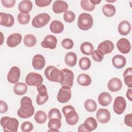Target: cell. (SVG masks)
Instances as JSON below:
<instances>
[{
    "label": "cell",
    "mask_w": 132,
    "mask_h": 132,
    "mask_svg": "<svg viewBox=\"0 0 132 132\" xmlns=\"http://www.w3.org/2000/svg\"><path fill=\"white\" fill-rule=\"evenodd\" d=\"M77 81L78 84L81 86H88L91 83V78L88 74L81 73L78 76L77 78Z\"/></svg>",
    "instance_id": "83f0119b"
},
{
    "label": "cell",
    "mask_w": 132,
    "mask_h": 132,
    "mask_svg": "<svg viewBox=\"0 0 132 132\" xmlns=\"http://www.w3.org/2000/svg\"><path fill=\"white\" fill-rule=\"evenodd\" d=\"M96 118L101 123H106L110 120V113L109 110L105 108H100L97 110L96 113Z\"/></svg>",
    "instance_id": "4fadbf2b"
},
{
    "label": "cell",
    "mask_w": 132,
    "mask_h": 132,
    "mask_svg": "<svg viewBox=\"0 0 132 132\" xmlns=\"http://www.w3.org/2000/svg\"><path fill=\"white\" fill-rule=\"evenodd\" d=\"M21 75L20 69L16 66H13L10 69L7 76L8 81L11 84H16L19 80Z\"/></svg>",
    "instance_id": "8fae6325"
},
{
    "label": "cell",
    "mask_w": 132,
    "mask_h": 132,
    "mask_svg": "<svg viewBox=\"0 0 132 132\" xmlns=\"http://www.w3.org/2000/svg\"><path fill=\"white\" fill-rule=\"evenodd\" d=\"M116 46L120 52L122 54H127L131 50V45L129 40L124 38L118 41Z\"/></svg>",
    "instance_id": "5bb4252c"
},
{
    "label": "cell",
    "mask_w": 132,
    "mask_h": 132,
    "mask_svg": "<svg viewBox=\"0 0 132 132\" xmlns=\"http://www.w3.org/2000/svg\"><path fill=\"white\" fill-rule=\"evenodd\" d=\"M77 59L76 54L72 52H68L64 57V62L66 64L70 67H73L76 65Z\"/></svg>",
    "instance_id": "4316f807"
},
{
    "label": "cell",
    "mask_w": 132,
    "mask_h": 132,
    "mask_svg": "<svg viewBox=\"0 0 132 132\" xmlns=\"http://www.w3.org/2000/svg\"><path fill=\"white\" fill-rule=\"evenodd\" d=\"M130 74H132V68L131 67L128 68L125 70L123 73V77Z\"/></svg>",
    "instance_id": "f5cc1de1"
},
{
    "label": "cell",
    "mask_w": 132,
    "mask_h": 132,
    "mask_svg": "<svg viewBox=\"0 0 132 132\" xmlns=\"http://www.w3.org/2000/svg\"><path fill=\"white\" fill-rule=\"evenodd\" d=\"M43 77L39 73L30 72L26 76L25 78L26 84L30 86H38L43 82Z\"/></svg>",
    "instance_id": "9c48e42d"
},
{
    "label": "cell",
    "mask_w": 132,
    "mask_h": 132,
    "mask_svg": "<svg viewBox=\"0 0 132 132\" xmlns=\"http://www.w3.org/2000/svg\"><path fill=\"white\" fill-rule=\"evenodd\" d=\"M107 87L110 91L116 92L121 90L122 87V82L119 78L113 77L109 80Z\"/></svg>",
    "instance_id": "ffe728a7"
},
{
    "label": "cell",
    "mask_w": 132,
    "mask_h": 132,
    "mask_svg": "<svg viewBox=\"0 0 132 132\" xmlns=\"http://www.w3.org/2000/svg\"><path fill=\"white\" fill-rule=\"evenodd\" d=\"M48 131H59V130L55 128H51V129H49Z\"/></svg>",
    "instance_id": "9f6ffc18"
},
{
    "label": "cell",
    "mask_w": 132,
    "mask_h": 132,
    "mask_svg": "<svg viewBox=\"0 0 132 132\" xmlns=\"http://www.w3.org/2000/svg\"><path fill=\"white\" fill-rule=\"evenodd\" d=\"M114 47V44L111 41L105 40L98 44L97 50L102 52L104 55H106L111 53Z\"/></svg>",
    "instance_id": "2e32d148"
},
{
    "label": "cell",
    "mask_w": 132,
    "mask_h": 132,
    "mask_svg": "<svg viewBox=\"0 0 132 132\" xmlns=\"http://www.w3.org/2000/svg\"><path fill=\"white\" fill-rule=\"evenodd\" d=\"M46 78L51 81L59 82L60 79V70L53 65L48 66L44 71Z\"/></svg>",
    "instance_id": "8992f818"
},
{
    "label": "cell",
    "mask_w": 132,
    "mask_h": 132,
    "mask_svg": "<svg viewBox=\"0 0 132 132\" xmlns=\"http://www.w3.org/2000/svg\"><path fill=\"white\" fill-rule=\"evenodd\" d=\"M124 80L125 84L128 87L131 88L132 87V74L127 75L124 77Z\"/></svg>",
    "instance_id": "681fc988"
},
{
    "label": "cell",
    "mask_w": 132,
    "mask_h": 132,
    "mask_svg": "<svg viewBox=\"0 0 132 132\" xmlns=\"http://www.w3.org/2000/svg\"><path fill=\"white\" fill-rule=\"evenodd\" d=\"M89 1L94 5H97L101 2V0H89Z\"/></svg>",
    "instance_id": "11a10c76"
},
{
    "label": "cell",
    "mask_w": 132,
    "mask_h": 132,
    "mask_svg": "<svg viewBox=\"0 0 132 132\" xmlns=\"http://www.w3.org/2000/svg\"><path fill=\"white\" fill-rule=\"evenodd\" d=\"M102 12L107 17H111L113 16L116 12L115 7L110 4L104 5L102 7Z\"/></svg>",
    "instance_id": "f1b7e54d"
},
{
    "label": "cell",
    "mask_w": 132,
    "mask_h": 132,
    "mask_svg": "<svg viewBox=\"0 0 132 132\" xmlns=\"http://www.w3.org/2000/svg\"><path fill=\"white\" fill-rule=\"evenodd\" d=\"M23 42L25 46L27 47H32L36 45L37 39L34 35L32 34H28L24 37Z\"/></svg>",
    "instance_id": "1f68e13d"
},
{
    "label": "cell",
    "mask_w": 132,
    "mask_h": 132,
    "mask_svg": "<svg viewBox=\"0 0 132 132\" xmlns=\"http://www.w3.org/2000/svg\"><path fill=\"white\" fill-rule=\"evenodd\" d=\"M71 97V88L65 86H62L59 89L57 95V101L60 103H65L69 101Z\"/></svg>",
    "instance_id": "ba28073f"
},
{
    "label": "cell",
    "mask_w": 132,
    "mask_h": 132,
    "mask_svg": "<svg viewBox=\"0 0 132 132\" xmlns=\"http://www.w3.org/2000/svg\"><path fill=\"white\" fill-rule=\"evenodd\" d=\"M73 72L68 69H63L60 70V84L62 86H65L71 88L73 85Z\"/></svg>",
    "instance_id": "5b68a950"
},
{
    "label": "cell",
    "mask_w": 132,
    "mask_h": 132,
    "mask_svg": "<svg viewBox=\"0 0 132 132\" xmlns=\"http://www.w3.org/2000/svg\"><path fill=\"white\" fill-rule=\"evenodd\" d=\"M126 97L128 98V99L130 101H132V89H128V90L126 92Z\"/></svg>",
    "instance_id": "816d5d0a"
},
{
    "label": "cell",
    "mask_w": 132,
    "mask_h": 132,
    "mask_svg": "<svg viewBox=\"0 0 132 132\" xmlns=\"http://www.w3.org/2000/svg\"><path fill=\"white\" fill-rule=\"evenodd\" d=\"M30 16L29 13L20 12L18 15V21L22 25L28 24L30 21Z\"/></svg>",
    "instance_id": "d590c367"
},
{
    "label": "cell",
    "mask_w": 132,
    "mask_h": 132,
    "mask_svg": "<svg viewBox=\"0 0 132 132\" xmlns=\"http://www.w3.org/2000/svg\"><path fill=\"white\" fill-rule=\"evenodd\" d=\"M22 35L18 33H13L10 35L7 39V45L10 47H14L18 45L22 41Z\"/></svg>",
    "instance_id": "ac0fdd59"
},
{
    "label": "cell",
    "mask_w": 132,
    "mask_h": 132,
    "mask_svg": "<svg viewBox=\"0 0 132 132\" xmlns=\"http://www.w3.org/2000/svg\"><path fill=\"white\" fill-rule=\"evenodd\" d=\"M50 30L54 34H60L64 30L63 23L58 20L53 21L50 25Z\"/></svg>",
    "instance_id": "d4e9b609"
},
{
    "label": "cell",
    "mask_w": 132,
    "mask_h": 132,
    "mask_svg": "<svg viewBox=\"0 0 132 132\" xmlns=\"http://www.w3.org/2000/svg\"><path fill=\"white\" fill-rule=\"evenodd\" d=\"M45 64V59L43 56L37 54L34 56L32 60V65L35 70H41L43 69Z\"/></svg>",
    "instance_id": "d6986e66"
},
{
    "label": "cell",
    "mask_w": 132,
    "mask_h": 132,
    "mask_svg": "<svg viewBox=\"0 0 132 132\" xmlns=\"http://www.w3.org/2000/svg\"><path fill=\"white\" fill-rule=\"evenodd\" d=\"M84 107L87 111L92 112L96 110L97 105L93 100L88 99L84 103Z\"/></svg>",
    "instance_id": "836d02e7"
},
{
    "label": "cell",
    "mask_w": 132,
    "mask_h": 132,
    "mask_svg": "<svg viewBox=\"0 0 132 132\" xmlns=\"http://www.w3.org/2000/svg\"><path fill=\"white\" fill-rule=\"evenodd\" d=\"M106 2H111V3H113V2H116V0H114V1H108V0H106Z\"/></svg>",
    "instance_id": "6f0895ef"
},
{
    "label": "cell",
    "mask_w": 132,
    "mask_h": 132,
    "mask_svg": "<svg viewBox=\"0 0 132 132\" xmlns=\"http://www.w3.org/2000/svg\"><path fill=\"white\" fill-rule=\"evenodd\" d=\"M48 99V94L44 96H42L39 94L36 96V103L39 105H42L45 104Z\"/></svg>",
    "instance_id": "f6af8a7d"
},
{
    "label": "cell",
    "mask_w": 132,
    "mask_h": 132,
    "mask_svg": "<svg viewBox=\"0 0 132 132\" xmlns=\"http://www.w3.org/2000/svg\"><path fill=\"white\" fill-rule=\"evenodd\" d=\"M83 125L87 131L90 132L97 128V123L93 117H89L86 119Z\"/></svg>",
    "instance_id": "cb8c5ba5"
},
{
    "label": "cell",
    "mask_w": 132,
    "mask_h": 132,
    "mask_svg": "<svg viewBox=\"0 0 132 132\" xmlns=\"http://www.w3.org/2000/svg\"><path fill=\"white\" fill-rule=\"evenodd\" d=\"M52 2V0H36L35 3L38 7H44L50 5Z\"/></svg>",
    "instance_id": "bcb514c9"
},
{
    "label": "cell",
    "mask_w": 132,
    "mask_h": 132,
    "mask_svg": "<svg viewBox=\"0 0 132 132\" xmlns=\"http://www.w3.org/2000/svg\"><path fill=\"white\" fill-rule=\"evenodd\" d=\"M112 63L114 67L117 69H122L126 64V59L121 55H116L112 59Z\"/></svg>",
    "instance_id": "603a6c76"
},
{
    "label": "cell",
    "mask_w": 132,
    "mask_h": 132,
    "mask_svg": "<svg viewBox=\"0 0 132 132\" xmlns=\"http://www.w3.org/2000/svg\"><path fill=\"white\" fill-rule=\"evenodd\" d=\"M48 118L49 119L52 118H57L61 120V114L60 110L57 108H52L51 109L48 113Z\"/></svg>",
    "instance_id": "f35d334b"
},
{
    "label": "cell",
    "mask_w": 132,
    "mask_h": 132,
    "mask_svg": "<svg viewBox=\"0 0 132 132\" xmlns=\"http://www.w3.org/2000/svg\"><path fill=\"white\" fill-rule=\"evenodd\" d=\"M126 107V102L123 96H117L113 104V109L115 113L118 114H122Z\"/></svg>",
    "instance_id": "30bf717a"
},
{
    "label": "cell",
    "mask_w": 132,
    "mask_h": 132,
    "mask_svg": "<svg viewBox=\"0 0 132 132\" xmlns=\"http://www.w3.org/2000/svg\"><path fill=\"white\" fill-rule=\"evenodd\" d=\"M57 43V39L56 37L52 35H48L41 42V45L42 47L50 49H55Z\"/></svg>",
    "instance_id": "7c38bea8"
},
{
    "label": "cell",
    "mask_w": 132,
    "mask_h": 132,
    "mask_svg": "<svg viewBox=\"0 0 132 132\" xmlns=\"http://www.w3.org/2000/svg\"><path fill=\"white\" fill-rule=\"evenodd\" d=\"M68 9V4L64 1H55L52 6V9L54 13L59 14L65 12Z\"/></svg>",
    "instance_id": "e0dca14e"
},
{
    "label": "cell",
    "mask_w": 132,
    "mask_h": 132,
    "mask_svg": "<svg viewBox=\"0 0 132 132\" xmlns=\"http://www.w3.org/2000/svg\"><path fill=\"white\" fill-rule=\"evenodd\" d=\"M19 121L14 118L3 117L1 119V125L4 131L16 132L19 127Z\"/></svg>",
    "instance_id": "3957f363"
},
{
    "label": "cell",
    "mask_w": 132,
    "mask_h": 132,
    "mask_svg": "<svg viewBox=\"0 0 132 132\" xmlns=\"http://www.w3.org/2000/svg\"><path fill=\"white\" fill-rule=\"evenodd\" d=\"M91 56L94 61L96 62H101L104 58V55L102 52L97 49L92 52Z\"/></svg>",
    "instance_id": "ab89813d"
},
{
    "label": "cell",
    "mask_w": 132,
    "mask_h": 132,
    "mask_svg": "<svg viewBox=\"0 0 132 132\" xmlns=\"http://www.w3.org/2000/svg\"><path fill=\"white\" fill-rule=\"evenodd\" d=\"M14 23V18L9 13H0V24L5 27H11Z\"/></svg>",
    "instance_id": "9a60e30c"
},
{
    "label": "cell",
    "mask_w": 132,
    "mask_h": 132,
    "mask_svg": "<svg viewBox=\"0 0 132 132\" xmlns=\"http://www.w3.org/2000/svg\"><path fill=\"white\" fill-rule=\"evenodd\" d=\"M61 45L65 49H71L74 45V42L70 38L64 39L61 42Z\"/></svg>",
    "instance_id": "7bdbcfd3"
},
{
    "label": "cell",
    "mask_w": 132,
    "mask_h": 132,
    "mask_svg": "<svg viewBox=\"0 0 132 132\" xmlns=\"http://www.w3.org/2000/svg\"><path fill=\"white\" fill-rule=\"evenodd\" d=\"M97 100L101 106H107L111 103L112 101V97L109 93L103 92L100 94Z\"/></svg>",
    "instance_id": "44dd1931"
},
{
    "label": "cell",
    "mask_w": 132,
    "mask_h": 132,
    "mask_svg": "<svg viewBox=\"0 0 132 132\" xmlns=\"http://www.w3.org/2000/svg\"><path fill=\"white\" fill-rule=\"evenodd\" d=\"M8 107L7 103L2 100H1L0 101V112L1 113H5L8 110Z\"/></svg>",
    "instance_id": "f907efd6"
},
{
    "label": "cell",
    "mask_w": 132,
    "mask_h": 132,
    "mask_svg": "<svg viewBox=\"0 0 132 132\" xmlns=\"http://www.w3.org/2000/svg\"><path fill=\"white\" fill-rule=\"evenodd\" d=\"M35 121L38 124H43L47 120V116L45 112L42 110H39L36 112L34 116Z\"/></svg>",
    "instance_id": "d6a6232c"
},
{
    "label": "cell",
    "mask_w": 132,
    "mask_h": 132,
    "mask_svg": "<svg viewBox=\"0 0 132 132\" xmlns=\"http://www.w3.org/2000/svg\"><path fill=\"white\" fill-rule=\"evenodd\" d=\"M62 111L64 116L66 122L70 125H75L79 120V116L76 110L72 105H67L62 109Z\"/></svg>",
    "instance_id": "7a4b0ae2"
},
{
    "label": "cell",
    "mask_w": 132,
    "mask_h": 132,
    "mask_svg": "<svg viewBox=\"0 0 132 132\" xmlns=\"http://www.w3.org/2000/svg\"><path fill=\"white\" fill-rule=\"evenodd\" d=\"M77 130H78V131H80V132H81V131L87 132V130H86V129H85V128L84 127L83 124H81V125H80L78 127V129H77Z\"/></svg>",
    "instance_id": "db71d44e"
},
{
    "label": "cell",
    "mask_w": 132,
    "mask_h": 132,
    "mask_svg": "<svg viewBox=\"0 0 132 132\" xmlns=\"http://www.w3.org/2000/svg\"><path fill=\"white\" fill-rule=\"evenodd\" d=\"M34 128L33 124L29 121H25L24 122L21 126V130L23 132H29L31 131Z\"/></svg>",
    "instance_id": "b9f144b4"
},
{
    "label": "cell",
    "mask_w": 132,
    "mask_h": 132,
    "mask_svg": "<svg viewBox=\"0 0 132 132\" xmlns=\"http://www.w3.org/2000/svg\"><path fill=\"white\" fill-rule=\"evenodd\" d=\"M91 61L89 58L83 57L81 58L79 61V66L82 70H87L91 67Z\"/></svg>",
    "instance_id": "e575fe53"
},
{
    "label": "cell",
    "mask_w": 132,
    "mask_h": 132,
    "mask_svg": "<svg viewBox=\"0 0 132 132\" xmlns=\"http://www.w3.org/2000/svg\"><path fill=\"white\" fill-rule=\"evenodd\" d=\"M18 8L21 12L28 13L32 8V4L30 1H22L19 4Z\"/></svg>",
    "instance_id": "484cf974"
},
{
    "label": "cell",
    "mask_w": 132,
    "mask_h": 132,
    "mask_svg": "<svg viewBox=\"0 0 132 132\" xmlns=\"http://www.w3.org/2000/svg\"><path fill=\"white\" fill-rule=\"evenodd\" d=\"M118 32L123 36H126L129 34L131 30V25L127 21H121L118 25Z\"/></svg>",
    "instance_id": "7402d4cb"
},
{
    "label": "cell",
    "mask_w": 132,
    "mask_h": 132,
    "mask_svg": "<svg viewBox=\"0 0 132 132\" xmlns=\"http://www.w3.org/2000/svg\"><path fill=\"white\" fill-rule=\"evenodd\" d=\"M80 50L81 53L86 55H90L94 50L93 44L89 42H84L80 46Z\"/></svg>",
    "instance_id": "f546056e"
},
{
    "label": "cell",
    "mask_w": 132,
    "mask_h": 132,
    "mask_svg": "<svg viewBox=\"0 0 132 132\" xmlns=\"http://www.w3.org/2000/svg\"><path fill=\"white\" fill-rule=\"evenodd\" d=\"M1 3L2 5L6 8H9L14 6L15 3V0H2Z\"/></svg>",
    "instance_id": "7dc6e473"
},
{
    "label": "cell",
    "mask_w": 132,
    "mask_h": 132,
    "mask_svg": "<svg viewBox=\"0 0 132 132\" xmlns=\"http://www.w3.org/2000/svg\"><path fill=\"white\" fill-rule=\"evenodd\" d=\"M80 6L84 10L87 11H92L95 7V6L90 3L89 0H81Z\"/></svg>",
    "instance_id": "74e56055"
},
{
    "label": "cell",
    "mask_w": 132,
    "mask_h": 132,
    "mask_svg": "<svg viewBox=\"0 0 132 132\" xmlns=\"http://www.w3.org/2000/svg\"><path fill=\"white\" fill-rule=\"evenodd\" d=\"M50 15L47 13H41L35 16L32 19L31 24L35 28H41L49 22Z\"/></svg>",
    "instance_id": "52a82bcc"
},
{
    "label": "cell",
    "mask_w": 132,
    "mask_h": 132,
    "mask_svg": "<svg viewBox=\"0 0 132 132\" xmlns=\"http://www.w3.org/2000/svg\"><path fill=\"white\" fill-rule=\"evenodd\" d=\"M93 24V19L91 14L87 13H82L78 16L77 25L79 29L82 30H87L90 29Z\"/></svg>",
    "instance_id": "277c9868"
},
{
    "label": "cell",
    "mask_w": 132,
    "mask_h": 132,
    "mask_svg": "<svg viewBox=\"0 0 132 132\" xmlns=\"http://www.w3.org/2000/svg\"><path fill=\"white\" fill-rule=\"evenodd\" d=\"M21 107L18 110V116L22 119H27L33 116L35 108L31 98L28 96L23 97L20 102Z\"/></svg>",
    "instance_id": "6da1fadb"
},
{
    "label": "cell",
    "mask_w": 132,
    "mask_h": 132,
    "mask_svg": "<svg viewBox=\"0 0 132 132\" xmlns=\"http://www.w3.org/2000/svg\"><path fill=\"white\" fill-rule=\"evenodd\" d=\"M75 19V13L70 10L67 11L63 14V19L64 21L68 23L73 22Z\"/></svg>",
    "instance_id": "60d3db41"
},
{
    "label": "cell",
    "mask_w": 132,
    "mask_h": 132,
    "mask_svg": "<svg viewBox=\"0 0 132 132\" xmlns=\"http://www.w3.org/2000/svg\"><path fill=\"white\" fill-rule=\"evenodd\" d=\"M61 126V120L57 118H52L49 119L48 122V127L49 129L55 128L59 129Z\"/></svg>",
    "instance_id": "8d00e7d4"
},
{
    "label": "cell",
    "mask_w": 132,
    "mask_h": 132,
    "mask_svg": "<svg viewBox=\"0 0 132 132\" xmlns=\"http://www.w3.org/2000/svg\"><path fill=\"white\" fill-rule=\"evenodd\" d=\"M37 90L38 92V94L42 96H44L47 94L46 87L42 84L37 86Z\"/></svg>",
    "instance_id": "ee69618b"
},
{
    "label": "cell",
    "mask_w": 132,
    "mask_h": 132,
    "mask_svg": "<svg viewBox=\"0 0 132 132\" xmlns=\"http://www.w3.org/2000/svg\"><path fill=\"white\" fill-rule=\"evenodd\" d=\"M124 123L126 125L129 126V127H131L132 126V114L129 113L128 114H126L124 118Z\"/></svg>",
    "instance_id": "c3c4849f"
},
{
    "label": "cell",
    "mask_w": 132,
    "mask_h": 132,
    "mask_svg": "<svg viewBox=\"0 0 132 132\" xmlns=\"http://www.w3.org/2000/svg\"><path fill=\"white\" fill-rule=\"evenodd\" d=\"M27 90V85L23 82L16 83L13 87V91L18 95H22L25 94Z\"/></svg>",
    "instance_id": "4dcf8cb0"
}]
</instances>
